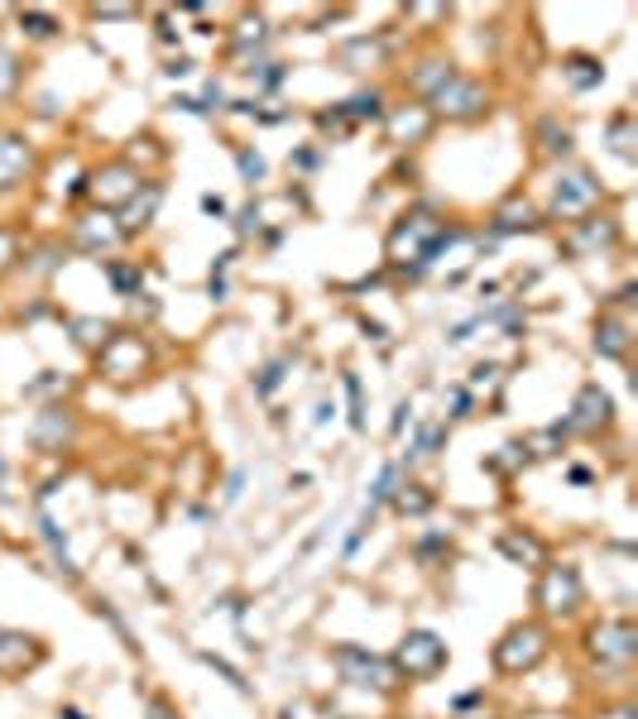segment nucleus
<instances>
[{
	"label": "nucleus",
	"mask_w": 638,
	"mask_h": 719,
	"mask_svg": "<svg viewBox=\"0 0 638 719\" xmlns=\"http://www.w3.org/2000/svg\"><path fill=\"white\" fill-rule=\"evenodd\" d=\"M73 331H77V341L87 345V351H101V345L111 341V321H97V317H73Z\"/></svg>",
	"instance_id": "nucleus-25"
},
{
	"label": "nucleus",
	"mask_w": 638,
	"mask_h": 719,
	"mask_svg": "<svg viewBox=\"0 0 638 719\" xmlns=\"http://www.w3.org/2000/svg\"><path fill=\"white\" fill-rule=\"evenodd\" d=\"M240 173H246V178H264V164H260V154H240Z\"/></svg>",
	"instance_id": "nucleus-33"
},
{
	"label": "nucleus",
	"mask_w": 638,
	"mask_h": 719,
	"mask_svg": "<svg viewBox=\"0 0 638 719\" xmlns=\"http://www.w3.org/2000/svg\"><path fill=\"white\" fill-rule=\"evenodd\" d=\"M590 643V657H596L600 667H629L638 657V629L634 619H600L596 629L586 633Z\"/></svg>",
	"instance_id": "nucleus-7"
},
{
	"label": "nucleus",
	"mask_w": 638,
	"mask_h": 719,
	"mask_svg": "<svg viewBox=\"0 0 638 719\" xmlns=\"http://www.w3.org/2000/svg\"><path fill=\"white\" fill-rule=\"evenodd\" d=\"M34 168V149L25 135H10L0 130V192L15 188V182H25V173Z\"/></svg>",
	"instance_id": "nucleus-13"
},
{
	"label": "nucleus",
	"mask_w": 638,
	"mask_h": 719,
	"mask_svg": "<svg viewBox=\"0 0 638 719\" xmlns=\"http://www.w3.org/2000/svg\"><path fill=\"white\" fill-rule=\"evenodd\" d=\"M15 260H20V240H15V230L0 226V274H5Z\"/></svg>",
	"instance_id": "nucleus-30"
},
{
	"label": "nucleus",
	"mask_w": 638,
	"mask_h": 719,
	"mask_svg": "<svg viewBox=\"0 0 638 719\" xmlns=\"http://www.w3.org/2000/svg\"><path fill=\"white\" fill-rule=\"evenodd\" d=\"M0 475H5V461H0Z\"/></svg>",
	"instance_id": "nucleus-38"
},
{
	"label": "nucleus",
	"mask_w": 638,
	"mask_h": 719,
	"mask_svg": "<svg viewBox=\"0 0 638 719\" xmlns=\"http://www.w3.org/2000/svg\"><path fill=\"white\" fill-rule=\"evenodd\" d=\"M451 73H456V67H451L447 58H427V63H417V73H413V91H417V97H433Z\"/></svg>",
	"instance_id": "nucleus-22"
},
{
	"label": "nucleus",
	"mask_w": 638,
	"mask_h": 719,
	"mask_svg": "<svg viewBox=\"0 0 638 719\" xmlns=\"http://www.w3.org/2000/svg\"><path fill=\"white\" fill-rule=\"evenodd\" d=\"M538 135H542V154L548 159H572V149H576V135L566 130V125H556L552 115L538 125Z\"/></svg>",
	"instance_id": "nucleus-23"
},
{
	"label": "nucleus",
	"mask_w": 638,
	"mask_h": 719,
	"mask_svg": "<svg viewBox=\"0 0 638 719\" xmlns=\"http://www.w3.org/2000/svg\"><path fill=\"white\" fill-rule=\"evenodd\" d=\"M331 663H336V671H341L346 686H375V691L399 686V671H393L389 657H375V653H365V647H355V643L336 647Z\"/></svg>",
	"instance_id": "nucleus-6"
},
{
	"label": "nucleus",
	"mask_w": 638,
	"mask_h": 719,
	"mask_svg": "<svg viewBox=\"0 0 638 719\" xmlns=\"http://www.w3.org/2000/svg\"><path fill=\"white\" fill-rule=\"evenodd\" d=\"M20 20H25V25H29L34 39H53V34H58V20L39 15V10H25V15H20Z\"/></svg>",
	"instance_id": "nucleus-29"
},
{
	"label": "nucleus",
	"mask_w": 638,
	"mask_h": 719,
	"mask_svg": "<svg viewBox=\"0 0 638 719\" xmlns=\"http://www.w3.org/2000/svg\"><path fill=\"white\" fill-rule=\"evenodd\" d=\"M480 719H485V715H480Z\"/></svg>",
	"instance_id": "nucleus-39"
},
{
	"label": "nucleus",
	"mask_w": 638,
	"mask_h": 719,
	"mask_svg": "<svg viewBox=\"0 0 638 719\" xmlns=\"http://www.w3.org/2000/svg\"><path fill=\"white\" fill-rule=\"evenodd\" d=\"M596 351L610 355V360L629 355V321H614V317L600 321V327H596Z\"/></svg>",
	"instance_id": "nucleus-20"
},
{
	"label": "nucleus",
	"mask_w": 638,
	"mask_h": 719,
	"mask_svg": "<svg viewBox=\"0 0 638 719\" xmlns=\"http://www.w3.org/2000/svg\"><path fill=\"white\" fill-rule=\"evenodd\" d=\"M149 719H183V715L173 710L168 701H149Z\"/></svg>",
	"instance_id": "nucleus-34"
},
{
	"label": "nucleus",
	"mask_w": 638,
	"mask_h": 719,
	"mask_svg": "<svg viewBox=\"0 0 638 719\" xmlns=\"http://www.w3.org/2000/svg\"><path fill=\"white\" fill-rule=\"evenodd\" d=\"M73 437H77V427H73V417H67V408H49V413H39V422H34V446L39 451H63Z\"/></svg>",
	"instance_id": "nucleus-14"
},
{
	"label": "nucleus",
	"mask_w": 638,
	"mask_h": 719,
	"mask_svg": "<svg viewBox=\"0 0 638 719\" xmlns=\"http://www.w3.org/2000/svg\"><path fill=\"white\" fill-rule=\"evenodd\" d=\"M562 73H566V83H572L576 91H590L596 83H605V67H600L596 58H566Z\"/></svg>",
	"instance_id": "nucleus-24"
},
{
	"label": "nucleus",
	"mask_w": 638,
	"mask_h": 719,
	"mask_svg": "<svg viewBox=\"0 0 638 719\" xmlns=\"http://www.w3.org/2000/svg\"><path fill=\"white\" fill-rule=\"evenodd\" d=\"M58 719H87L83 710H73V705H67V710H58Z\"/></svg>",
	"instance_id": "nucleus-37"
},
{
	"label": "nucleus",
	"mask_w": 638,
	"mask_h": 719,
	"mask_svg": "<svg viewBox=\"0 0 638 719\" xmlns=\"http://www.w3.org/2000/svg\"><path fill=\"white\" fill-rule=\"evenodd\" d=\"M417 490H423V484H403V494H393L403 514H427V508H433V494H417Z\"/></svg>",
	"instance_id": "nucleus-28"
},
{
	"label": "nucleus",
	"mask_w": 638,
	"mask_h": 719,
	"mask_svg": "<svg viewBox=\"0 0 638 719\" xmlns=\"http://www.w3.org/2000/svg\"><path fill=\"white\" fill-rule=\"evenodd\" d=\"M97 360H101V375H111L115 384H130V379H139L149 369V345L135 331H115L97 351Z\"/></svg>",
	"instance_id": "nucleus-8"
},
{
	"label": "nucleus",
	"mask_w": 638,
	"mask_h": 719,
	"mask_svg": "<svg viewBox=\"0 0 638 719\" xmlns=\"http://www.w3.org/2000/svg\"><path fill=\"white\" fill-rule=\"evenodd\" d=\"M188 73H192L188 58H183V63H168V77H188Z\"/></svg>",
	"instance_id": "nucleus-36"
},
{
	"label": "nucleus",
	"mask_w": 638,
	"mask_h": 719,
	"mask_svg": "<svg viewBox=\"0 0 638 719\" xmlns=\"http://www.w3.org/2000/svg\"><path fill=\"white\" fill-rule=\"evenodd\" d=\"M346 393H351V422L365 427V417H361V379H355V375H346Z\"/></svg>",
	"instance_id": "nucleus-31"
},
{
	"label": "nucleus",
	"mask_w": 638,
	"mask_h": 719,
	"mask_svg": "<svg viewBox=\"0 0 638 719\" xmlns=\"http://www.w3.org/2000/svg\"><path fill=\"white\" fill-rule=\"evenodd\" d=\"M596 719H638L634 705H610V710H600Z\"/></svg>",
	"instance_id": "nucleus-35"
},
{
	"label": "nucleus",
	"mask_w": 638,
	"mask_h": 719,
	"mask_svg": "<svg viewBox=\"0 0 638 719\" xmlns=\"http://www.w3.org/2000/svg\"><path fill=\"white\" fill-rule=\"evenodd\" d=\"M433 111H427V106H417V101H413V106H389L385 111V139H389V144H423V139L427 135H433Z\"/></svg>",
	"instance_id": "nucleus-11"
},
{
	"label": "nucleus",
	"mask_w": 638,
	"mask_h": 719,
	"mask_svg": "<svg viewBox=\"0 0 638 719\" xmlns=\"http://www.w3.org/2000/svg\"><path fill=\"white\" fill-rule=\"evenodd\" d=\"M620 245V222L614 216H581L576 230L566 236V250L572 254H596V250H610Z\"/></svg>",
	"instance_id": "nucleus-12"
},
{
	"label": "nucleus",
	"mask_w": 638,
	"mask_h": 719,
	"mask_svg": "<svg viewBox=\"0 0 638 719\" xmlns=\"http://www.w3.org/2000/svg\"><path fill=\"white\" fill-rule=\"evenodd\" d=\"M159 202H164V188H159V182H139V192L130 197V206H125L121 236H130V230H145V226H149V216L159 212Z\"/></svg>",
	"instance_id": "nucleus-15"
},
{
	"label": "nucleus",
	"mask_w": 638,
	"mask_h": 719,
	"mask_svg": "<svg viewBox=\"0 0 638 719\" xmlns=\"http://www.w3.org/2000/svg\"><path fill=\"white\" fill-rule=\"evenodd\" d=\"M538 609L542 614H576L586 600V585H581V571H576L572 562H548L538 566Z\"/></svg>",
	"instance_id": "nucleus-5"
},
{
	"label": "nucleus",
	"mask_w": 638,
	"mask_h": 719,
	"mask_svg": "<svg viewBox=\"0 0 638 719\" xmlns=\"http://www.w3.org/2000/svg\"><path fill=\"white\" fill-rule=\"evenodd\" d=\"M600 202V182L590 168H572L552 182V216H566V222H581L590 216V206Z\"/></svg>",
	"instance_id": "nucleus-9"
},
{
	"label": "nucleus",
	"mask_w": 638,
	"mask_h": 719,
	"mask_svg": "<svg viewBox=\"0 0 638 719\" xmlns=\"http://www.w3.org/2000/svg\"><path fill=\"white\" fill-rule=\"evenodd\" d=\"M610 422H614V403H610V393L600 389V384H586L581 393H576V403H572V417H566V422H556V432L596 437L600 427H610Z\"/></svg>",
	"instance_id": "nucleus-10"
},
{
	"label": "nucleus",
	"mask_w": 638,
	"mask_h": 719,
	"mask_svg": "<svg viewBox=\"0 0 638 719\" xmlns=\"http://www.w3.org/2000/svg\"><path fill=\"white\" fill-rule=\"evenodd\" d=\"M121 240V226H111V216H87L83 226H77V245L83 250H107Z\"/></svg>",
	"instance_id": "nucleus-21"
},
{
	"label": "nucleus",
	"mask_w": 638,
	"mask_h": 719,
	"mask_svg": "<svg viewBox=\"0 0 638 719\" xmlns=\"http://www.w3.org/2000/svg\"><path fill=\"white\" fill-rule=\"evenodd\" d=\"M500 552L509 556V562L528 566V571H538V566H548V547H542L533 532H504L500 538Z\"/></svg>",
	"instance_id": "nucleus-16"
},
{
	"label": "nucleus",
	"mask_w": 638,
	"mask_h": 719,
	"mask_svg": "<svg viewBox=\"0 0 638 719\" xmlns=\"http://www.w3.org/2000/svg\"><path fill=\"white\" fill-rule=\"evenodd\" d=\"M111 283L121 288V293H135V283H139V278H135L130 269H121V264H111Z\"/></svg>",
	"instance_id": "nucleus-32"
},
{
	"label": "nucleus",
	"mask_w": 638,
	"mask_h": 719,
	"mask_svg": "<svg viewBox=\"0 0 638 719\" xmlns=\"http://www.w3.org/2000/svg\"><path fill=\"white\" fill-rule=\"evenodd\" d=\"M552 647V633L542 629V623H514L500 643H495V671H504V677H524V671H533L548 657Z\"/></svg>",
	"instance_id": "nucleus-2"
},
{
	"label": "nucleus",
	"mask_w": 638,
	"mask_h": 719,
	"mask_svg": "<svg viewBox=\"0 0 638 719\" xmlns=\"http://www.w3.org/2000/svg\"><path fill=\"white\" fill-rule=\"evenodd\" d=\"M427 106H433V121H480V115H490V91H485L480 83H471V77L451 73L442 87L427 97Z\"/></svg>",
	"instance_id": "nucleus-3"
},
{
	"label": "nucleus",
	"mask_w": 638,
	"mask_h": 719,
	"mask_svg": "<svg viewBox=\"0 0 638 719\" xmlns=\"http://www.w3.org/2000/svg\"><path fill=\"white\" fill-rule=\"evenodd\" d=\"M447 657L451 653L442 638L427 629H413V633H403L399 653H393V671H399V681H433L447 667Z\"/></svg>",
	"instance_id": "nucleus-4"
},
{
	"label": "nucleus",
	"mask_w": 638,
	"mask_h": 719,
	"mask_svg": "<svg viewBox=\"0 0 638 719\" xmlns=\"http://www.w3.org/2000/svg\"><path fill=\"white\" fill-rule=\"evenodd\" d=\"M629 125H634V115L624 111V115H614V125H610V149L624 159V164H634V144H629Z\"/></svg>",
	"instance_id": "nucleus-26"
},
{
	"label": "nucleus",
	"mask_w": 638,
	"mask_h": 719,
	"mask_svg": "<svg viewBox=\"0 0 638 719\" xmlns=\"http://www.w3.org/2000/svg\"><path fill=\"white\" fill-rule=\"evenodd\" d=\"M451 240H456V230H451L442 216L433 212V206H413V212L389 230V245L385 250H389L393 264L413 260V274H423L427 264L442 254V245H451Z\"/></svg>",
	"instance_id": "nucleus-1"
},
{
	"label": "nucleus",
	"mask_w": 638,
	"mask_h": 719,
	"mask_svg": "<svg viewBox=\"0 0 638 719\" xmlns=\"http://www.w3.org/2000/svg\"><path fill=\"white\" fill-rule=\"evenodd\" d=\"M39 663V643L25 633H10V629H0V667H10V671H20V667H34Z\"/></svg>",
	"instance_id": "nucleus-18"
},
{
	"label": "nucleus",
	"mask_w": 638,
	"mask_h": 719,
	"mask_svg": "<svg viewBox=\"0 0 638 719\" xmlns=\"http://www.w3.org/2000/svg\"><path fill=\"white\" fill-rule=\"evenodd\" d=\"M538 226V212H533V202L524 192H509V202L495 212V230L500 236H514V230H533Z\"/></svg>",
	"instance_id": "nucleus-17"
},
{
	"label": "nucleus",
	"mask_w": 638,
	"mask_h": 719,
	"mask_svg": "<svg viewBox=\"0 0 638 719\" xmlns=\"http://www.w3.org/2000/svg\"><path fill=\"white\" fill-rule=\"evenodd\" d=\"M336 58L346 63V73H370V63H379V58H385V43L365 34V39L341 43V49H336Z\"/></svg>",
	"instance_id": "nucleus-19"
},
{
	"label": "nucleus",
	"mask_w": 638,
	"mask_h": 719,
	"mask_svg": "<svg viewBox=\"0 0 638 719\" xmlns=\"http://www.w3.org/2000/svg\"><path fill=\"white\" fill-rule=\"evenodd\" d=\"M20 91V58L0 43V101H10Z\"/></svg>",
	"instance_id": "nucleus-27"
}]
</instances>
